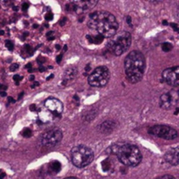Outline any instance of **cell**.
I'll use <instances>...</instances> for the list:
<instances>
[{"label":"cell","instance_id":"7402d4cb","mask_svg":"<svg viewBox=\"0 0 179 179\" xmlns=\"http://www.w3.org/2000/svg\"><path fill=\"white\" fill-rule=\"evenodd\" d=\"M156 179H176V178L174 177L173 176H171V175H164V176L160 177H158V178Z\"/></svg>","mask_w":179,"mask_h":179},{"label":"cell","instance_id":"3957f363","mask_svg":"<svg viewBox=\"0 0 179 179\" xmlns=\"http://www.w3.org/2000/svg\"><path fill=\"white\" fill-rule=\"evenodd\" d=\"M110 150L116 154L119 161L126 166L135 167L141 163L143 159L140 150L133 144L122 143L116 145L111 147Z\"/></svg>","mask_w":179,"mask_h":179},{"label":"cell","instance_id":"5b68a950","mask_svg":"<svg viewBox=\"0 0 179 179\" xmlns=\"http://www.w3.org/2000/svg\"><path fill=\"white\" fill-rule=\"evenodd\" d=\"M71 159L77 168L87 167L93 160V150L85 145H78L71 150Z\"/></svg>","mask_w":179,"mask_h":179},{"label":"cell","instance_id":"bcb514c9","mask_svg":"<svg viewBox=\"0 0 179 179\" xmlns=\"http://www.w3.org/2000/svg\"><path fill=\"white\" fill-rule=\"evenodd\" d=\"M4 33H5V32H4V31H0V35H3Z\"/></svg>","mask_w":179,"mask_h":179},{"label":"cell","instance_id":"d6a6232c","mask_svg":"<svg viewBox=\"0 0 179 179\" xmlns=\"http://www.w3.org/2000/svg\"><path fill=\"white\" fill-rule=\"evenodd\" d=\"M127 23L128 24V25L131 24V17H129V16H128L127 17Z\"/></svg>","mask_w":179,"mask_h":179},{"label":"cell","instance_id":"8d00e7d4","mask_svg":"<svg viewBox=\"0 0 179 179\" xmlns=\"http://www.w3.org/2000/svg\"><path fill=\"white\" fill-rule=\"evenodd\" d=\"M23 95H24V93L22 92L21 93H20V94H19V95H18V99L22 98V96H23Z\"/></svg>","mask_w":179,"mask_h":179},{"label":"cell","instance_id":"1f68e13d","mask_svg":"<svg viewBox=\"0 0 179 179\" xmlns=\"http://www.w3.org/2000/svg\"><path fill=\"white\" fill-rule=\"evenodd\" d=\"M66 21H67V18H66V17H64L63 19H62V20H61V22H60V25H65V23H66Z\"/></svg>","mask_w":179,"mask_h":179},{"label":"cell","instance_id":"484cf974","mask_svg":"<svg viewBox=\"0 0 179 179\" xmlns=\"http://www.w3.org/2000/svg\"><path fill=\"white\" fill-rule=\"evenodd\" d=\"M28 7H29V4L25 3V4H23V6H22V10L23 11H26V10H28Z\"/></svg>","mask_w":179,"mask_h":179},{"label":"cell","instance_id":"9c48e42d","mask_svg":"<svg viewBox=\"0 0 179 179\" xmlns=\"http://www.w3.org/2000/svg\"><path fill=\"white\" fill-rule=\"evenodd\" d=\"M178 92L177 90H170L165 93L160 97V107L162 109H171L178 104Z\"/></svg>","mask_w":179,"mask_h":179},{"label":"cell","instance_id":"ffe728a7","mask_svg":"<svg viewBox=\"0 0 179 179\" xmlns=\"http://www.w3.org/2000/svg\"><path fill=\"white\" fill-rule=\"evenodd\" d=\"M6 47L10 50V51L13 50V48H14V44L12 43V41H10V40L6 41Z\"/></svg>","mask_w":179,"mask_h":179},{"label":"cell","instance_id":"ac0fdd59","mask_svg":"<svg viewBox=\"0 0 179 179\" xmlns=\"http://www.w3.org/2000/svg\"><path fill=\"white\" fill-rule=\"evenodd\" d=\"M172 45L169 42H165L162 45V49L163 52H169L171 49H172Z\"/></svg>","mask_w":179,"mask_h":179},{"label":"cell","instance_id":"7c38bea8","mask_svg":"<svg viewBox=\"0 0 179 179\" xmlns=\"http://www.w3.org/2000/svg\"><path fill=\"white\" fill-rule=\"evenodd\" d=\"M164 159L166 162L173 166L178 165V147L176 146L168 150L166 154L164 155Z\"/></svg>","mask_w":179,"mask_h":179},{"label":"cell","instance_id":"7bdbcfd3","mask_svg":"<svg viewBox=\"0 0 179 179\" xmlns=\"http://www.w3.org/2000/svg\"><path fill=\"white\" fill-rule=\"evenodd\" d=\"M30 80H31V81H33V80H34V76H31Z\"/></svg>","mask_w":179,"mask_h":179},{"label":"cell","instance_id":"277c9868","mask_svg":"<svg viewBox=\"0 0 179 179\" xmlns=\"http://www.w3.org/2000/svg\"><path fill=\"white\" fill-rule=\"evenodd\" d=\"M131 41L132 38L130 33L122 31L110 38L109 41L107 44V48L114 55L120 56L128 51V49L131 46Z\"/></svg>","mask_w":179,"mask_h":179},{"label":"cell","instance_id":"60d3db41","mask_svg":"<svg viewBox=\"0 0 179 179\" xmlns=\"http://www.w3.org/2000/svg\"><path fill=\"white\" fill-rule=\"evenodd\" d=\"M67 50V46H64V52H66Z\"/></svg>","mask_w":179,"mask_h":179},{"label":"cell","instance_id":"e575fe53","mask_svg":"<svg viewBox=\"0 0 179 179\" xmlns=\"http://www.w3.org/2000/svg\"><path fill=\"white\" fill-rule=\"evenodd\" d=\"M39 85H40V84H39V83H38V82H35V83H34V85H32V88H33V87H37V86H39Z\"/></svg>","mask_w":179,"mask_h":179},{"label":"cell","instance_id":"7a4b0ae2","mask_svg":"<svg viewBox=\"0 0 179 179\" xmlns=\"http://www.w3.org/2000/svg\"><path fill=\"white\" fill-rule=\"evenodd\" d=\"M144 55L139 51H132L127 55L124 60V68L128 80L131 83H137L142 81L145 72Z\"/></svg>","mask_w":179,"mask_h":179},{"label":"cell","instance_id":"d6986e66","mask_svg":"<svg viewBox=\"0 0 179 179\" xmlns=\"http://www.w3.org/2000/svg\"><path fill=\"white\" fill-rule=\"evenodd\" d=\"M25 137H31L32 136V130L28 128H26L25 129H24L23 133H22Z\"/></svg>","mask_w":179,"mask_h":179},{"label":"cell","instance_id":"8fae6325","mask_svg":"<svg viewBox=\"0 0 179 179\" xmlns=\"http://www.w3.org/2000/svg\"><path fill=\"white\" fill-rule=\"evenodd\" d=\"M44 107L48 113H51L54 117H60L63 112V104L56 98H48L44 102Z\"/></svg>","mask_w":179,"mask_h":179},{"label":"cell","instance_id":"603a6c76","mask_svg":"<svg viewBox=\"0 0 179 179\" xmlns=\"http://www.w3.org/2000/svg\"><path fill=\"white\" fill-rule=\"evenodd\" d=\"M13 79H14L15 82L17 83V85H18V82H19V81L22 80V77H20V76H18V75H15V76L13 77Z\"/></svg>","mask_w":179,"mask_h":179},{"label":"cell","instance_id":"4dcf8cb0","mask_svg":"<svg viewBox=\"0 0 179 179\" xmlns=\"http://www.w3.org/2000/svg\"><path fill=\"white\" fill-rule=\"evenodd\" d=\"M7 87L5 86V85H2V84H0V91H3L4 92V90H6Z\"/></svg>","mask_w":179,"mask_h":179},{"label":"cell","instance_id":"52a82bcc","mask_svg":"<svg viewBox=\"0 0 179 179\" xmlns=\"http://www.w3.org/2000/svg\"><path fill=\"white\" fill-rule=\"evenodd\" d=\"M150 135L160 137L164 140H174L178 136L177 131L173 128L166 125H156L148 129Z\"/></svg>","mask_w":179,"mask_h":179},{"label":"cell","instance_id":"836d02e7","mask_svg":"<svg viewBox=\"0 0 179 179\" xmlns=\"http://www.w3.org/2000/svg\"><path fill=\"white\" fill-rule=\"evenodd\" d=\"M8 101H9V102H12V103H14V102H15V101H14L12 97H9V98H8Z\"/></svg>","mask_w":179,"mask_h":179},{"label":"cell","instance_id":"f1b7e54d","mask_svg":"<svg viewBox=\"0 0 179 179\" xmlns=\"http://www.w3.org/2000/svg\"><path fill=\"white\" fill-rule=\"evenodd\" d=\"M36 109H37V108H36V105L35 104H32L30 106V110L31 111H36Z\"/></svg>","mask_w":179,"mask_h":179},{"label":"cell","instance_id":"4fadbf2b","mask_svg":"<svg viewBox=\"0 0 179 179\" xmlns=\"http://www.w3.org/2000/svg\"><path fill=\"white\" fill-rule=\"evenodd\" d=\"M116 128V122L113 120H109L105 121L101 124H100L97 127V130L100 133L104 134V135H109L111 134Z\"/></svg>","mask_w":179,"mask_h":179},{"label":"cell","instance_id":"9a60e30c","mask_svg":"<svg viewBox=\"0 0 179 179\" xmlns=\"http://www.w3.org/2000/svg\"><path fill=\"white\" fill-rule=\"evenodd\" d=\"M48 169H49V170L51 171L52 174H57L61 169V164L58 161H52V162L49 163Z\"/></svg>","mask_w":179,"mask_h":179},{"label":"cell","instance_id":"f6af8a7d","mask_svg":"<svg viewBox=\"0 0 179 179\" xmlns=\"http://www.w3.org/2000/svg\"><path fill=\"white\" fill-rule=\"evenodd\" d=\"M162 24H163V25H168V22L166 21V20H164V21L162 22Z\"/></svg>","mask_w":179,"mask_h":179},{"label":"cell","instance_id":"8992f818","mask_svg":"<svg viewBox=\"0 0 179 179\" xmlns=\"http://www.w3.org/2000/svg\"><path fill=\"white\" fill-rule=\"evenodd\" d=\"M110 73L109 68L104 66H101L93 70L91 74L88 76V84L91 87H105L109 81Z\"/></svg>","mask_w":179,"mask_h":179},{"label":"cell","instance_id":"30bf717a","mask_svg":"<svg viewBox=\"0 0 179 179\" xmlns=\"http://www.w3.org/2000/svg\"><path fill=\"white\" fill-rule=\"evenodd\" d=\"M162 77L168 85L177 87L179 85V67L165 69L162 72Z\"/></svg>","mask_w":179,"mask_h":179},{"label":"cell","instance_id":"f546056e","mask_svg":"<svg viewBox=\"0 0 179 179\" xmlns=\"http://www.w3.org/2000/svg\"><path fill=\"white\" fill-rule=\"evenodd\" d=\"M61 59H62V55H58V56H57V58H56V61H57V63H60Z\"/></svg>","mask_w":179,"mask_h":179},{"label":"cell","instance_id":"b9f144b4","mask_svg":"<svg viewBox=\"0 0 179 179\" xmlns=\"http://www.w3.org/2000/svg\"><path fill=\"white\" fill-rule=\"evenodd\" d=\"M178 114V109L177 108V109H176V112H175V115H177Z\"/></svg>","mask_w":179,"mask_h":179},{"label":"cell","instance_id":"ab89813d","mask_svg":"<svg viewBox=\"0 0 179 179\" xmlns=\"http://www.w3.org/2000/svg\"><path fill=\"white\" fill-rule=\"evenodd\" d=\"M48 40H54V37H53V36H52V37H49Z\"/></svg>","mask_w":179,"mask_h":179},{"label":"cell","instance_id":"e0dca14e","mask_svg":"<svg viewBox=\"0 0 179 179\" xmlns=\"http://www.w3.org/2000/svg\"><path fill=\"white\" fill-rule=\"evenodd\" d=\"M96 111H90L88 112V114L85 116V120L87 121H91L96 116Z\"/></svg>","mask_w":179,"mask_h":179},{"label":"cell","instance_id":"83f0119b","mask_svg":"<svg viewBox=\"0 0 179 179\" xmlns=\"http://www.w3.org/2000/svg\"><path fill=\"white\" fill-rule=\"evenodd\" d=\"M6 177V173L3 170H0V179H4Z\"/></svg>","mask_w":179,"mask_h":179},{"label":"cell","instance_id":"6da1fadb","mask_svg":"<svg viewBox=\"0 0 179 179\" xmlns=\"http://www.w3.org/2000/svg\"><path fill=\"white\" fill-rule=\"evenodd\" d=\"M87 25L103 38H111L119 28L116 17L109 12L98 11L89 15Z\"/></svg>","mask_w":179,"mask_h":179},{"label":"cell","instance_id":"2e32d148","mask_svg":"<svg viewBox=\"0 0 179 179\" xmlns=\"http://www.w3.org/2000/svg\"><path fill=\"white\" fill-rule=\"evenodd\" d=\"M101 167H102V169L104 171H109L110 169H111V162L109 159H106L103 162H101Z\"/></svg>","mask_w":179,"mask_h":179},{"label":"cell","instance_id":"d590c367","mask_svg":"<svg viewBox=\"0 0 179 179\" xmlns=\"http://www.w3.org/2000/svg\"><path fill=\"white\" fill-rule=\"evenodd\" d=\"M31 67H32V64H28L25 66V68H31Z\"/></svg>","mask_w":179,"mask_h":179},{"label":"cell","instance_id":"d4e9b609","mask_svg":"<svg viewBox=\"0 0 179 179\" xmlns=\"http://www.w3.org/2000/svg\"><path fill=\"white\" fill-rule=\"evenodd\" d=\"M170 25H171V27H172L176 32H178V26H177V24L172 23V24H170Z\"/></svg>","mask_w":179,"mask_h":179},{"label":"cell","instance_id":"4316f807","mask_svg":"<svg viewBox=\"0 0 179 179\" xmlns=\"http://www.w3.org/2000/svg\"><path fill=\"white\" fill-rule=\"evenodd\" d=\"M25 49H26V52H29V54H32V47H31L29 45H25Z\"/></svg>","mask_w":179,"mask_h":179},{"label":"cell","instance_id":"ba28073f","mask_svg":"<svg viewBox=\"0 0 179 179\" xmlns=\"http://www.w3.org/2000/svg\"><path fill=\"white\" fill-rule=\"evenodd\" d=\"M62 131L59 128H53L46 131L41 136V143L47 148H52L59 144L62 140Z\"/></svg>","mask_w":179,"mask_h":179},{"label":"cell","instance_id":"44dd1931","mask_svg":"<svg viewBox=\"0 0 179 179\" xmlns=\"http://www.w3.org/2000/svg\"><path fill=\"white\" fill-rule=\"evenodd\" d=\"M18 64H17V63H13V64H12V66L10 67V70L12 71V72H14V71H16V70L18 68Z\"/></svg>","mask_w":179,"mask_h":179},{"label":"cell","instance_id":"ee69618b","mask_svg":"<svg viewBox=\"0 0 179 179\" xmlns=\"http://www.w3.org/2000/svg\"><path fill=\"white\" fill-rule=\"evenodd\" d=\"M56 48H57V50H59L60 49V46H59V45H56Z\"/></svg>","mask_w":179,"mask_h":179},{"label":"cell","instance_id":"f35d334b","mask_svg":"<svg viewBox=\"0 0 179 179\" xmlns=\"http://www.w3.org/2000/svg\"><path fill=\"white\" fill-rule=\"evenodd\" d=\"M52 77H54V76H53V74H51V75H50V76H49V77H48V78H47V79H46V80L48 81V80H50V79H52Z\"/></svg>","mask_w":179,"mask_h":179},{"label":"cell","instance_id":"cb8c5ba5","mask_svg":"<svg viewBox=\"0 0 179 179\" xmlns=\"http://www.w3.org/2000/svg\"><path fill=\"white\" fill-rule=\"evenodd\" d=\"M52 17H53V15L52 13H47L46 15V20H52Z\"/></svg>","mask_w":179,"mask_h":179},{"label":"cell","instance_id":"5bb4252c","mask_svg":"<svg viewBox=\"0 0 179 179\" xmlns=\"http://www.w3.org/2000/svg\"><path fill=\"white\" fill-rule=\"evenodd\" d=\"M77 68L76 67H69L65 71L63 76V83H67L70 81H73L77 75Z\"/></svg>","mask_w":179,"mask_h":179},{"label":"cell","instance_id":"74e56055","mask_svg":"<svg viewBox=\"0 0 179 179\" xmlns=\"http://www.w3.org/2000/svg\"><path fill=\"white\" fill-rule=\"evenodd\" d=\"M65 179H78L77 177H67Z\"/></svg>","mask_w":179,"mask_h":179}]
</instances>
